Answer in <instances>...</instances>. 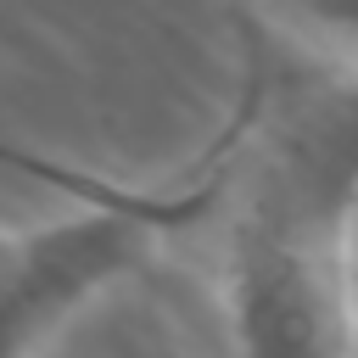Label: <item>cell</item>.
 Listing matches in <instances>:
<instances>
[{"mask_svg": "<svg viewBox=\"0 0 358 358\" xmlns=\"http://www.w3.org/2000/svg\"><path fill=\"white\" fill-rule=\"evenodd\" d=\"M190 173L218 358H358V95L241 73Z\"/></svg>", "mask_w": 358, "mask_h": 358, "instance_id": "obj_1", "label": "cell"}, {"mask_svg": "<svg viewBox=\"0 0 358 358\" xmlns=\"http://www.w3.org/2000/svg\"><path fill=\"white\" fill-rule=\"evenodd\" d=\"M190 218L196 173L185 168L157 190L90 185L78 213L34 229H0V358H39L78 308L179 246Z\"/></svg>", "mask_w": 358, "mask_h": 358, "instance_id": "obj_2", "label": "cell"}, {"mask_svg": "<svg viewBox=\"0 0 358 358\" xmlns=\"http://www.w3.org/2000/svg\"><path fill=\"white\" fill-rule=\"evenodd\" d=\"M241 73L358 95V0H229Z\"/></svg>", "mask_w": 358, "mask_h": 358, "instance_id": "obj_3", "label": "cell"}]
</instances>
